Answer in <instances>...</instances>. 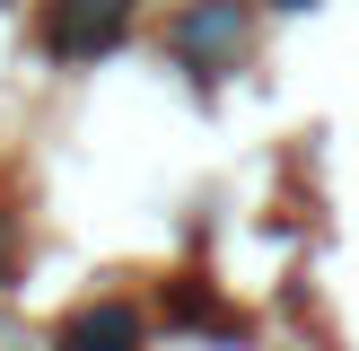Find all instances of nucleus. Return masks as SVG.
<instances>
[{"label":"nucleus","instance_id":"2","mask_svg":"<svg viewBox=\"0 0 359 351\" xmlns=\"http://www.w3.org/2000/svg\"><path fill=\"white\" fill-rule=\"evenodd\" d=\"M280 9H307V0H280Z\"/></svg>","mask_w":359,"mask_h":351},{"label":"nucleus","instance_id":"1","mask_svg":"<svg viewBox=\"0 0 359 351\" xmlns=\"http://www.w3.org/2000/svg\"><path fill=\"white\" fill-rule=\"evenodd\" d=\"M123 18H132V0H70V9L53 18V53H70V62H79V53H105L123 35Z\"/></svg>","mask_w":359,"mask_h":351}]
</instances>
